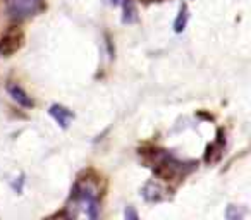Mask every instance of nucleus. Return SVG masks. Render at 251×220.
<instances>
[{
	"label": "nucleus",
	"instance_id": "nucleus-1",
	"mask_svg": "<svg viewBox=\"0 0 251 220\" xmlns=\"http://www.w3.org/2000/svg\"><path fill=\"white\" fill-rule=\"evenodd\" d=\"M98 208H100V201H98L97 188L91 182H77L67 205V210H71L69 215L95 219L98 217Z\"/></svg>",
	"mask_w": 251,
	"mask_h": 220
},
{
	"label": "nucleus",
	"instance_id": "nucleus-2",
	"mask_svg": "<svg viewBox=\"0 0 251 220\" xmlns=\"http://www.w3.org/2000/svg\"><path fill=\"white\" fill-rule=\"evenodd\" d=\"M4 4L11 18L28 19L42 11L43 0H4Z\"/></svg>",
	"mask_w": 251,
	"mask_h": 220
},
{
	"label": "nucleus",
	"instance_id": "nucleus-3",
	"mask_svg": "<svg viewBox=\"0 0 251 220\" xmlns=\"http://www.w3.org/2000/svg\"><path fill=\"white\" fill-rule=\"evenodd\" d=\"M23 42H25V36H23L21 29H9L0 38V57H11L12 53H16L21 49Z\"/></svg>",
	"mask_w": 251,
	"mask_h": 220
},
{
	"label": "nucleus",
	"instance_id": "nucleus-4",
	"mask_svg": "<svg viewBox=\"0 0 251 220\" xmlns=\"http://www.w3.org/2000/svg\"><path fill=\"white\" fill-rule=\"evenodd\" d=\"M7 91H9V95L12 97V100H14L18 105H21V107L31 108L33 105H35L33 98L29 97V95L26 93V91L23 90V88L19 86L18 83H9V84H7Z\"/></svg>",
	"mask_w": 251,
	"mask_h": 220
},
{
	"label": "nucleus",
	"instance_id": "nucleus-5",
	"mask_svg": "<svg viewBox=\"0 0 251 220\" xmlns=\"http://www.w3.org/2000/svg\"><path fill=\"white\" fill-rule=\"evenodd\" d=\"M50 116H52L53 119L60 124V127H64V129L67 127L69 121L73 119V112L67 110V108L60 107V105H53V107H50Z\"/></svg>",
	"mask_w": 251,
	"mask_h": 220
},
{
	"label": "nucleus",
	"instance_id": "nucleus-6",
	"mask_svg": "<svg viewBox=\"0 0 251 220\" xmlns=\"http://www.w3.org/2000/svg\"><path fill=\"white\" fill-rule=\"evenodd\" d=\"M150 186H151V188H153V191H157V189H158V186L157 184H151V182H150ZM160 196H158V193H155V196H153V201H160Z\"/></svg>",
	"mask_w": 251,
	"mask_h": 220
}]
</instances>
